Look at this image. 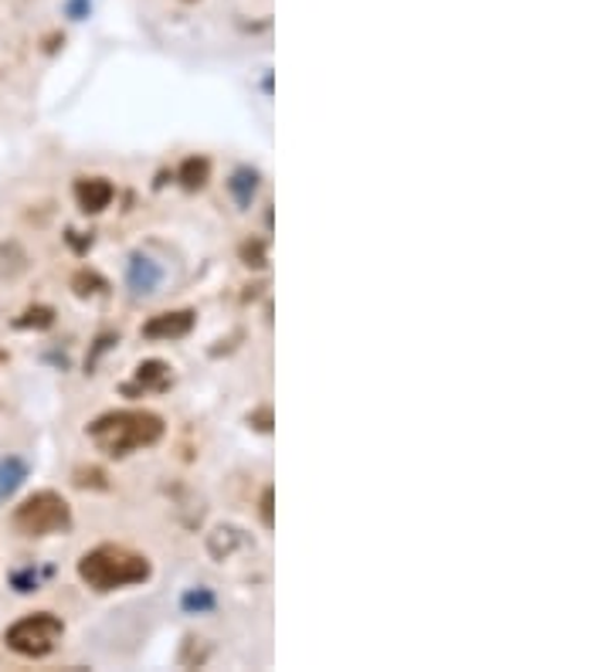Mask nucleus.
<instances>
[{"label":"nucleus","mask_w":611,"mask_h":672,"mask_svg":"<svg viewBox=\"0 0 611 672\" xmlns=\"http://www.w3.org/2000/svg\"><path fill=\"white\" fill-rule=\"evenodd\" d=\"M166 425L163 418L144 408H120V411H105L89 425V438L99 452L109 459H126L140 448H153L163 438Z\"/></svg>","instance_id":"nucleus-1"},{"label":"nucleus","mask_w":611,"mask_h":672,"mask_svg":"<svg viewBox=\"0 0 611 672\" xmlns=\"http://www.w3.org/2000/svg\"><path fill=\"white\" fill-rule=\"evenodd\" d=\"M153 568L144 553H136L123 544H99L78 560V577L86 581L92 592H120V587H133L150 581Z\"/></svg>","instance_id":"nucleus-2"},{"label":"nucleus","mask_w":611,"mask_h":672,"mask_svg":"<svg viewBox=\"0 0 611 672\" xmlns=\"http://www.w3.org/2000/svg\"><path fill=\"white\" fill-rule=\"evenodd\" d=\"M11 526L21 537H51L65 534L72 526V507L62 493L54 489H38L27 496L21 507L11 513Z\"/></svg>","instance_id":"nucleus-3"},{"label":"nucleus","mask_w":611,"mask_h":672,"mask_svg":"<svg viewBox=\"0 0 611 672\" xmlns=\"http://www.w3.org/2000/svg\"><path fill=\"white\" fill-rule=\"evenodd\" d=\"M65 635V622L51 611H35L17 619L8 632H4V646L11 652H17L21 659H45L54 652V646Z\"/></svg>","instance_id":"nucleus-4"},{"label":"nucleus","mask_w":611,"mask_h":672,"mask_svg":"<svg viewBox=\"0 0 611 672\" xmlns=\"http://www.w3.org/2000/svg\"><path fill=\"white\" fill-rule=\"evenodd\" d=\"M163 283V265L153 262L144 251H133L126 259V286L133 296H153Z\"/></svg>","instance_id":"nucleus-5"},{"label":"nucleus","mask_w":611,"mask_h":672,"mask_svg":"<svg viewBox=\"0 0 611 672\" xmlns=\"http://www.w3.org/2000/svg\"><path fill=\"white\" fill-rule=\"evenodd\" d=\"M198 323V313L194 310H171V313H157L153 320L144 323V336L147 340H180Z\"/></svg>","instance_id":"nucleus-6"},{"label":"nucleus","mask_w":611,"mask_h":672,"mask_svg":"<svg viewBox=\"0 0 611 672\" xmlns=\"http://www.w3.org/2000/svg\"><path fill=\"white\" fill-rule=\"evenodd\" d=\"M116 198V187L109 184L105 177H78L75 181V201L86 214H99L113 204Z\"/></svg>","instance_id":"nucleus-7"},{"label":"nucleus","mask_w":611,"mask_h":672,"mask_svg":"<svg viewBox=\"0 0 611 672\" xmlns=\"http://www.w3.org/2000/svg\"><path fill=\"white\" fill-rule=\"evenodd\" d=\"M174 384V374H171V363L163 360H144L140 368H136V381L126 384L123 390L133 395V390H166Z\"/></svg>","instance_id":"nucleus-8"},{"label":"nucleus","mask_w":611,"mask_h":672,"mask_svg":"<svg viewBox=\"0 0 611 672\" xmlns=\"http://www.w3.org/2000/svg\"><path fill=\"white\" fill-rule=\"evenodd\" d=\"M228 194L235 198L238 208H252L255 194H259V171H252V166H238V171L228 177Z\"/></svg>","instance_id":"nucleus-9"},{"label":"nucleus","mask_w":611,"mask_h":672,"mask_svg":"<svg viewBox=\"0 0 611 672\" xmlns=\"http://www.w3.org/2000/svg\"><path fill=\"white\" fill-rule=\"evenodd\" d=\"M27 472H32V469H27V462H24V459H17V456L0 459V499L14 496V493L24 486Z\"/></svg>","instance_id":"nucleus-10"},{"label":"nucleus","mask_w":611,"mask_h":672,"mask_svg":"<svg viewBox=\"0 0 611 672\" xmlns=\"http://www.w3.org/2000/svg\"><path fill=\"white\" fill-rule=\"evenodd\" d=\"M211 177V160L208 157H187L180 163V171H177V181L187 187V190H201Z\"/></svg>","instance_id":"nucleus-11"},{"label":"nucleus","mask_w":611,"mask_h":672,"mask_svg":"<svg viewBox=\"0 0 611 672\" xmlns=\"http://www.w3.org/2000/svg\"><path fill=\"white\" fill-rule=\"evenodd\" d=\"M180 608L184 614H211L217 608V598L211 587H190V592H184L180 598Z\"/></svg>","instance_id":"nucleus-12"},{"label":"nucleus","mask_w":611,"mask_h":672,"mask_svg":"<svg viewBox=\"0 0 611 672\" xmlns=\"http://www.w3.org/2000/svg\"><path fill=\"white\" fill-rule=\"evenodd\" d=\"M72 289H75V296H102L109 286H105V278L102 275H96V272H89V269H82L75 278H72Z\"/></svg>","instance_id":"nucleus-13"},{"label":"nucleus","mask_w":611,"mask_h":672,"mask_svg":"<svg viewBox=\"0 0 611 672\" xmlns=\"http://www.w3.org/2000/svg\"><path fill=\"white\" fill-rule=\"evenodd\" d=\"M54 323V310H48V306H32L14 326L17 329H48Z\"/></svg>","instance_id":"nucleus-14"},{"label":"nucleus","mask_w":611,"mask_h":672,"mask_svg":"<svg viewBox=\"0 0 611 672\" xmlns=\"http://www.w3.org/2000/svg\"><path fill=\"white\" fill-rule=\"evenodd\" d=\"M48 574H51V571L24 568V571H14V574H11V584H14V592H21V595H32V592H38V584H41Z\"/></svg>","instance_id":"nucleus-15"},{"label":"nucleus","mask_w":611,"mask_h":672,"mask_svg":"<svg viewBox=\"0 0 611 672\" xmlns=\"http://www.w3.org/2000/svg\"><path fill=\"white\" fill-rule=\"evenodd\" d=\"M241 259H245V265L262 269V265H265V245H262V241H248V245H241Z\"/></svg>","instance_id":"nucleus-16"},{"label":"nucleus","mask_w":611,"mask_h":672,"mask_svg":"<svg viewBox=\"0 0 611 672\" xmlns=\"http://www.w3.org/2000/svg\"><path fill=\"white\" fill-rule=\"evenodd\" d=\"M248 425H255L259 432H272V411L269 408H259L248 414Z\"/></svg>","instance_id":"nucleus-17"},{"label":"nucleus","mask_w":611,"mask_h":672,"mask_svg":"<svg viewBox=\"0 0 611 672\" xmlns=\"http://www.w3.org/2000/svg\"><path fill=\"white\" fill-rule=\"evenodd\" d=\"M262 523H265L269 530H272V523H275V520H272V489L262 493Z\"/></svg>","instance_id":"nucleus-18"},{"label":"nucleus","mask_w":611,"mask_h":672,"mask_svg":"<svg viewBox=\"0 0 611 672\" xmlns=\"http://www.w3.org/2000/svg\"><path fill=\"white\" fill-rule=\"evenodd\" d=\"M187 4H194V0H187Z\"/></svg>","instance_id":"nucleus-19"}]
</instances>
